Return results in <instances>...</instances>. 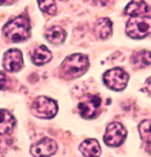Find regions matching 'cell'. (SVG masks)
Here are the masks:
<instances>
[{
    "label": "cell",
    "instance_id": "6",
    "mask_svg": "<svg viewBox=\"0 0 151 157\" xmlns=\"http://www.w3.org/2000/svg\"><path fill=\"white\" fill-rule=\"evenodd\" d=\"M127 136V131L125 126L119 122H113L106 128V133L104 135L105 144L111 147L120 146L124 143Z\"/></svg>",
    "mask_w": 151,
    "mask_h": 157
},
{
    "label": "cell",
    "instance_id": "16",
    "mask_svg": "<svg viewBox=\"0 0 151 157\" xmlns=\"http://www.w3.org/2000/svg\"><path fill=\"white\" fill-rule=\"evenodd\" d=\"M148 11H149L148 5L146 2H143V1H131V2L128 3V6L125 9L126 14L130 16L131 18L145 16Z\"/></svg>",
    "mask_w": 151,
    "mask_h": 157
},
{
    "label": "cell",
    "instance_id": "9",
    "mask_svg": "<svg viewBox=\"0 0 151 157\" xmlns=\"http://www.w3.org/2000/svg\"><path fill=\"white\" fill-rule=\"evenodd\" d=\"M56 148H58V145L55 141L49 137H44L32 145L30 152L32 156L34 157H50L56 152Z\"/></svg>",
    "mask_w": 151,
    "mask_h": 157
},
{
    "label": "cell",
    "instance_id": "17",
    "mask_svg": "<svg viewBox=\"0 0 151 157\" xmlns=\"http://www.w3.org/2000/svg\"><path fill=\"white\" fill-rule=\"evenodd\" d=\"M139 133H140L141 139L147 144L151 145V120H146L141 122L139 125Z\"/></svg>",
    "mask_w": 151,
    "mask_h": 157
},
{
    "label": "cell",
    "instance_id": "19",
    "mask_svg": "<svg viewBox=\"0 0 151 157\" xmlns=\"http://www.w3.org/2000/svg\"><path fill=\"white\" fill-rule=\"evenodd\" d=\"M7 84H8V77L6 76V74L0 71V90L5 89L7 87Z\"/></svg>",
    "mask_w": 151,
    "mask_h": 157
},
{
    "label": "cell",
    "instance_id": "21",
    "mask_svg": "<svg viewBox=\"0 0 151 157\" xmlns=\"http://www.w3.org/2000/svg\"><path fill=\"white\" fill-rule=\"evenodd\" d=\"M14 1H0V5H12Z\"/></svg>",
    "mask_w": 151,
    "mask_h": 157
},
{
    "label": "cell",
    "instance_id": "8",
    "mask_svg": "<svg viewBox=\"0 0 151 157\" xmlns=\"http://www.w3.org/2000/svg\"><path fill=\"white\" fill-rule=\"evenodd\" d=\"M2 65L6 71H10V73H16V71H20L23 66L22 53L17 48H11V50L7 51L3 55Z\"/></svg>",
    "mask_w": 151,
    "mask_h": 157
},
{
    "label": "cell",
    "instance_id": "3",
    "mask_svg": "<svg viewBox=\"0 0 151 157\" xmlns=\"http://www.w3.org/2000/svg\"><path fill=\"white\" fill-rule=\"evenodd\" d=\"M128 36L140 40L151 34V17L141 16L130 18L126 25Z\"/></svg>",
    "mask_w": 151,
    "mask_h": 157
},
{
    "label": "cell",
    "instance_id": "11",
    "mask_svg": "<svg viewBox=\"0 0 151 157\" xmlns=\"http://www.w3.org/2000/svg\"><path fill=\"white\" fill-rule=\"evenodd\" d=\"M80 151L85 157H99L101 153V145L97 140L89 139L85 140L80 145Z\"/></svg>",
    "mask_w": 151,
    "mask_h": 157
},
{
    "label": "cell",
    "instance_id": "5",
    "mask_svg": "<svg viewBox=\"0 0 151 157\" xmlns=\"http://www.w3.org/2000/svg\"><path fill=\"white\" fill-rule=\"evenodd\" d=\"M129 76L128 74L120 67L111 68L104 74L103 80L104 84L108 87L109 89L115 91H121L126 88L128 84Z\"/></svg>",
    "mask_w": 151,
    "mask_h": 157
},
{
    "label": "cell",
    "instance_id": "4",
    "mask_svg": "<svg viewBox=\"0 0 151 157\" xmlns=\"http://www.w3.org/2000/svg\"><path fill=\"white\" fill-rule=\"evenodd\" d=\"M31 112L40 119H52L58 113V103L51 98L41 96L32 102Z\"/></svg>",
    "mask_w": 151,
    "mask_h": 157
},
{
    "label": "cell",
    "instance_id": "15",
    "mask_svg": "<svg viewBox=\"0 0 151 157\" xmlns=\"http://www.w3.org/2000/svg\"><path fill=\"white\" fill-rule=\"evenodd\" d=\"M16 125V120L14 115L7 110L0 109V135L8 134L12 131V128Z\"/></svg>",
    "mask_w": 151,
    "mask_h": 157
},
{
    "label": "cell",
    "instance_id": "18",
    "mask_svg": "<svg viewBox=\"0 0 151 157\" xmlns=\"http://www.w3.org/2000/svg\"><path fill=\"white\" fill-rule=\"evenodd\" d=\"M40 9L45 12L46 14H50V16H53L56 12V3L55 1H40L38 2Z\"/></svg>",
    "mask_w": 151,
    "mask_h": 157
},
{
    "label": "cell",
    "instance_id": "14",
    "mask_svg": "<svg viewBox=\"0 0 151 157\" xmlns=\"http://www.w3.org/2000/svg\"><path fill=\"white\" fill-rule=\"evenodd\" d=\"M111 32H113V23L108 18H101L96 21L95 33L97 37L105 40L110 36Z\"/></svg>",
    "mask_w": 151,
    "mask_h": 157
},
{
    "label": "cell",
    "instance_id": "2",
    "mask_svg": "<svg viewBox=\"0 0 151 157\" xmlns=\"http://www.w3.org/2000/svg\"><path fill=\"white\" fill-rule=\"evenodd\" d=\"M31 25L27 17H17L9 21L3 28V33L14 42H22L30 36Z\"/></svg>",
    "mask_w": 151,
    "mask_h": 157
},
{
    "label": "cell",
    "instance_id": "7",
    "mask_svg": "<svg viewBox=\"0 0 151 157\" xmlns=\"http://www.w3.org/2000/svg\"><path fill=\"white\" fill-rule=\"evenodd\" d=\"M101 107V98L98 94H86L78 103V110L84 119L95 118Z\"/></svg>",
    "mask_w": 151,
    "mask_h": 157
},
{
    "label": "cell",
    "instance_id": "20",
    "mask_svg": "<svg viewBox=\"0 0 151 157\" xmlns=\"http://www.w3.org/2000/svg\"><path fill=\"white\" fill-rule=\"evenodd\" d=\"M145 91H147L151 96V77L147 79L146 84H145Z\"/></svg>",
    "mask_w": 151,
    "mask_h": 157
},
{
    "label": "cell",
    "instance_id": "1",
    "mask_svg": "<svg viewBox=\"0 0 151 157\" xmlns=\"http://www.w3.org/2000/svg\"><path fill=\"white\" fill-rule=\"evenodd\" d=\"M89 62L84 54H72L67 56L61 65L62 76L67 79H75L86 73Z\"/></svg>",
    "mask_w": 151,
    "mask_h": 157
},
{
    "label": "cell",
    "instance_id": "10",
    "mask_svg": "<svg viewBox=\"0 0 151 157\" xmlns=\"http://www.w3.org/2000/svg\"><path fill=\"white\" fill-rule=\"evenodd\" d=\"M130 64L133 68H137V69L149 66L151 64V52L146 50L136 51L130 57Z\"/></svg>",
    "mask_w": 151,
    "mask_h": 157
},
{
    "label": "cell",
    "instance_id": "12",
    "mask_svg": "<svg viewBox=\"0 0 151 157\" xmlns=\"http://www.w3.org/2000/svg\"><path fill=\"white\" fill-rule=\"evenodd\" d=\"M44 36L50 43L58 45V44H62V43L64 42V40H65V37H66V33H65L64 29L61 28V26L52 25L45 30Z\"/></svg>",
    "mask_w": 151,
    "mask_h": 157
},
{
    "label": "cell",
    "instance_id": "13",
    "mask_svg": "<svg viewBox=\"0 0 151 157\" xmlns=\"http://www.w3.org/2000/svg\"><path fill=\"white\" fill-rule=\"evenodd\" d=\"M52 58V54L49 51V48H46L45 46L41 45V46L37 47L32 51L31 53V59L33 62V64L38 66L44 65V64L49 63Z\"/></svg>",
    "mask_w": 151,
    "mask_h": 157
}]
</instances>
